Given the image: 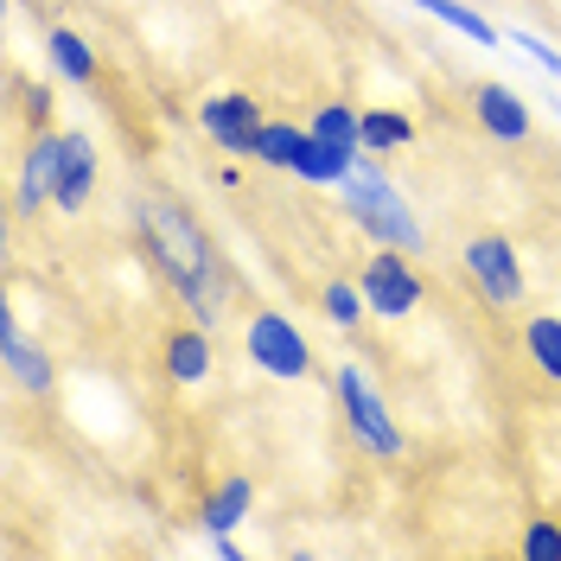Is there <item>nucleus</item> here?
I'll return each mask as SVG.
<instances>
[{"mask_svg": "<svg viewBox=\"0 0 561 561\" xmlns=\"http://www.w3.org/2000/svg\"><path fill=\"white\" fill-rule=\"evenodd\" d=\"M135 230L147 262L179 294V307L192 319H205V325H224L230 300H237V275H230L224 249L210 243V230L192 217V205L160 192V185H147V192H135Z\"/></svg>", "mask_w": 561, "mask_h": 561, "instance_id": "nucleus-1", "label": "nucleus"}, {"mask_svg": "<svg viewBox=\"0 0 561 561\" xmlns=\"http://www.w3.org/2000/svg\"><path fill=\"white\" fill-rule=\"evenodd\" d=\"M339 198H345V217L364 230V237H377L389 249H409V255H427V230H421L415 205L396 192V179L377 167V153H364L351 179L339 185Z\"/></svg>", "mask_w": 561, "mask_h": 561, "instance_id": "nucleus-2", "label": "nucleus"}, {"mask_svg": "<svg viewBox=\"0 0 561 561\" xmlns=\"http://www.w3.org/2000/svg\"><path fill=\"white\" fill-rule=\"evenodd\" d=\"M332 396H339V415H345L351 440H357L370 459H402L409 454V434H402V421L389 415V402L377 396V383H370L364 364L339 357V364H332Z\"/></svg>", "mask_w": 561, "mask_h": 561, "instance_id": "nucleus-3", "label": "nucleus"}, {"mask_svg": "<svg viewBox=\"0 0 561 561\" xmlns=\"http://www.w3.org/2000/svg\"><path fill=\"white\" fill-rule=\"evenodd\" d=\"M243 357L262 370V377H275V383H307V377L319 370L313 339L300 332V319L280 313V307H249V319H243Z\"/></svg>", "mask_w": 561, "mask_h": 561, "instance_id": "nucleus-4", "label": "nucleus"}, {"mask_svg": "<svg viewBox=\"0 0 561 561\" xmlns=\"http://www.w3.org/2000/svg\"><path fill=\"white\" fill-rule=\"evenodd\" d=\"M415 262H421V255H409V249H389V243H377L364 262H357V287H364V300H370V319L402 325V319L421 313L427 280H421Z\"/></svg>", "mask_w": 561, "mask_h": 561, "instance_id": "nucleus-5", "label": "nucleus"}, {"mask_svg": "<svg viewBox=\"0 0 561 561\" xmlns=\"http://www.w3.org/2000/svg\"><path fill=\"white\" fill-rule=\"evenodd\" d=\"M459 268H466L472 294H479L485 307H497V313H517V307H524V294H529L524 255H517V243H511L504 230L466 237V243H459Z\"/></svg>", "mask_w": 561, "mask_h": 561, "instance_id": "nucleus-6", "label": "nucleus"}, {"mask_svg": "<svg viewBox=\"0 0 561 561\" xmlns=\"http://www.w3.org/2000/svg\"><path fill=\"white\" fill-rule=\"evenodd\" d=\"M262 96H249V90H217L198 103V135L217 147V153H230V160H249L255 153V135H262Z\"/></svg>", "mask_w": 561, "mask_h": 561, "instance_id": "nucleus-7", "label": "nucleus"}, {"mask_svg": "<svg viewBox=\"0 0 561 561\" xmlns=\"http://www.w3.org/2000/svg\"><path fill=\"white\" fill-rule=\"evenodd\" d=\"M65 153H70V128H38L26 140V160L13 173V217H38L51 205V192L65 179Z\"/></svg>", "mask_w": 561, "mask_h": 561, "instance_id": "nucleus-8", "label": "nucleus"}, {"mask_svg": "<svg viewBox=\"0 0 561 561\" xmlns=\"http://www.w3.org/2000/svg\"><path fill=\"white\" fill-rule=\"evenodd\" d=\"M160 370L173 389H205L217 377V325L205 319H185L160 332Z\"/></svg>", "mask_w": 561, "mask_h": 561, "instance_id": "nucleus-9", "label": "nucleus"}, {"mask_svg": "<svg viewBox=\"0 0 561 561\" xmlns=\"http://www.w3.org/2000/svg\"><path fill=\"white\" fill-rule=\"evenodd\" d=\"M466 108H472V122H479L491 140H504V147L536 140V108L524 103V90H511V83H497V77L472 83V90H466Z\"/></svg>", "mask_w": 561, "mask_h": 561, "instance_id": "nucleus-10", "label": "nucleus"}, {"mask_svg": "<svg viewBox=\"0 0 561 561\" xmlns=\"http://www.w3.org/2000/svg\"><path fill=\"white\" fill-rule=\"evenodd\" d=\"M0 357H7V377H13V389H26V396H58V357L45 345H33L26 332H20V319L0 313Z\"/></svg>", "mask_w": 561, "mask_h": 561, "instance_id": "nucleus-11", "label": "nucleus"}, {"mask_svg": "<svg viewBox=\"0 0 561 561\" xmlns=\"http://www.w3.org/2000/svg\"><path fill=\"white\" fill-rule=\"evenodd\" d=\"M96 179H103V167H96V140L83 135V128H70L65 179H58V192H51V210H58V217H83L90 198H96Z\"/></svg>", "mask_w": 561, "mask_h": 561, "instance_id": "nucleus-12", "label": "nucleus"}, {"mask_svg": "<svg viewBox=\"0 0 561 561\" xmlns=\"http://www.w3.org/2000/svg\"><path fill=\"white\" fill-rule=\"evenodd\" d=\"M255 511V479L249 472H230V479H217V485L198 497V529L205 536H224V529H237Z\"/></svg>", "mask_w": 561, "mask_h": 561, "instance_id": "nucleus-13", "label": "nucleus"}, {"mask_svg": "<svg viewBox=\"0 0 561 561\" xmlns=\"http://www.w3.org/2000/svg\"><path fill=\"white\" fill-rule=\"evenodd\" d=\"M45 58L51 70L77 83V90H96V77H103V58H96V45L77 33V26H45Z\"/></svg>", "mask_w": 561, "mask_h": 561, "instance_id": "nucleus-14", "label": "nucleus"}, {"mask_svg": "<svg viewBox=\"0 0 561 561\" xmlns=\"http://www.w3.org/2000/svg\"><path fill=\"white\" fill-rule=\"evenodd\" d=\"M524 357H529V370L542 377V383H556L561 389V313L556 307H536V313H524Z\"/></svg>", "mask_w": 561, "mask_h": 561, "instance_id": "nucleus-15", "label": "nucleus"}, {"mask_svg": "<svg viewBox=\"0 0 561 561\" xmlns=\"http://www.w3.org/2000/svg\"><path fill=\"white\" fill-rule=\"evenodd\" d=\"M307 140L313 128H300V122H287V115H268L262 122V135H255V167H268V173H294L300 167V153H307Z\"/></svg>", "mask_w": 561, "mask_h": 561, "instance_id": "nucleus-16", "label": "nucleus"}, {"mask_svg": "<svg viewBox=\"0 0 561 561\" xmlns=\"http://www.w3.org/2000/svg\"><path fill=\"white\" fill-rule=\"evenodd\" d=\"M307 128H313L325 147H345V153H357V160H364V108H357V103H345V96H325V103H313Z\"/></svg>", "mask_w": 561, "mask_h": 561, "instance_id": "nucleus-17", "label": "nucleus"}, {"mask_svg": "<svg viewBox=\"0 0 561 561\" xmlns=\"http://www.w3.org/2000/svg\"><path fill=\"white\" fill-rule=\"evenodd\" d=\"M402 147H415V115H409V108H383V103L364 108V153L389 160V153H402Z\"/></svg>", "mask_w": 561, "mask_h": 561, "instance_id": "nucleus-18", "label": "nucleus"}, {"mask_svg": "<svg viewBox=\"0 0 561 561\" xmlns=\"http://www.w3.org/2000/svg\"><path fill=\"white\" fill-rule=\"evenodd\" d=\"M421 13H427V20H440V26H454L459 38H472V45H504V26H491L485 13H479V7H466V0H415Z\"/></svg>", "mask_w": 561, "mask_h": 561, "instance_id": "nucleus-19", "label": "nucleus"}, {"mask_svg": "<svg viewBox=\"0 0 561 561\" xmlns=\"http://www.w3.org/2000/svg\"><path fill=\"white\" fill-rule=\"evenodd\" d=\"M319 313H325V325H339V332H357L370 319V300H364V287L351 275H332L319 287Z\"/></svg>", "mask_w": 561, "mask_h": 561, "instance_id": "nucleus-20", "label": "nucleus"}, {"mask_svg": "<svg viewBox=\"0 0 561 561\" xmlns=\"http://www.w3.org/2000/svg\"><path fill=\"white\" fill-rule=\"evenodd\" d=\"M351 167H357V153H345V147H325V140H307V153H300V167H294V179H307V185H345Z\"/></svg>", "mask_w": 561, "mask_h": 561, "instance_id": "nucleus-21", "label": "nucleus"}, {"mask_svg": "<svg viewBox=\"0 0 561 561\" xmlns=\"http://www.w3.org/2000/svg\"><path fill=\"white\" fill-rule=\"evenodd\" d=\"M517 556L524 561H561V517L556 511H529L517 529Z\"/></svg>", "mask_w": 561, "mask_h": 561, "instance_id": "nucleus-22", "label": "nucleus"}, {"mask_svg": "<svg viewBox=\"0 0 561 561\" xmlns=\"http://www.w3.org/2000/svg\"><path fill=\"white\" fill-rule=\"evenodd\" d=\"M504 45H524V51L549 70V77H561V45H549V38H536V33H504Z\"/></svg>", "mask_w": 561, "mask_h": 561, "instance_id": "nucleus-23", "label": "nucleus"}, {"mask_svg": "<svg viewBox=\"0 0 561 561\" xmlns=\"http://www.w3.org/2000/svg\"><path fill=\"white\" fill-rule=\"evenodd\" d=\"M210 556H217V561H237V556H243V549H237V536L224 529V536H210Z\"/></svg>", "mask_w": 561, "mask_h": 561, "instance_id": "nucleus-24", "label": "nucleus"}]
</instances>
